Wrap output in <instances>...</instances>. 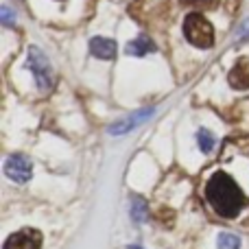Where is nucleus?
I'll list each match as a JSON object with an SVG mask.
<instances>
[{
	"instance_id": "nucleus-13",
	"label": "nucleus",
	"mask_w": 249,
	"mask_h": 249,
	"mask_svg": "<svg viewBox=\"0 0 249 249\" xmlns=\"http://www.w3.org/2000/svg\"><path fill=\"white\" fill-rule=\"evenodd\" d=\"M179 2L193 9H214L219 4V0H179Z\"/></svg>"
},
{
	"instance_id": "nucleus-11",
	"label": "nucleus",
	"mask_w": 249,
	"mask_h": 249,
	"mask_svg": "<svg viewBox=\"0 0 249 249\" xmlns=\"http://www.w3.org/2000/svg\"><path fill=\"white\" fill-rule=\"evenodd\" d=\"M146 216H149V210H146V201L142 197H136L131 201V219L133 223H144Z\"/></svg>"
},
{
	"instance_id": "nucleus-1",
	"label": "nucleus",
	"mask_w": 249,
	"mask_h": 249,
	"mask_svg": "<svg viewBox=\"0 0 249 249\" xmlns=\"http://www.w3.org/2000/svg\"><path fill=\"white\" fill-rule=\"evenodd\" d=\"M206 199L210 201V206L214 208L216 214L223 216V219H234V216H238V212H241L247 203V197L243 195V190L238 188V184L223 171L214 173V175L208 179Z\"/></svg>"
},
{
	"instance_id": "nucleus-9",
	"label": "nucleus",
	"mask_w": 249,
	"mask_h": 249,
	"mask_svg": "<svg viewBox=\"0 0 249 249\" xmlns=\"http://www.w3.org/2000/svg\"><path fill=\"white\" fill-rule=\"evenodd\" d=\"M155 51V44L149 39V35H138L136 39H131V42L127 44V53L129 55H133V57H144V55H149V53H153Z\"/></svg>"
},
{
	"instance_id": "nucleus-15",
	"label": "nucleus",
	"mask_w": 249,
	"mask_h": 249,
	"mask_svg": "<svg viewBox=\"0 0 249 249\" xmlns=\"http://www.w3.org/2000/svg\"><path fill=\"white\" fill-rule=\"evenodd\" d=\"M236 37L241 39V42H243V39H249V18L243 22L241 26H238V35H236Z\"/></svg>"
},
{
	"instance_id": "nucleus-4",
	"label": "nucleus",
	"mask_w": 249,
	"mask_h": 249,
	"mask_svg": "<svg viewBox=\"0 0 249 249\" xmlns=\"http://www.w3.org/2000/svg\"><path fill=\"white\" fill-rule=\"evenodd\" d=\"M4 175H7L11 181H16V184H24V181H29L31 175H33L31 160L22 153L9 155L7 162H4Z\"/></svg>"
},
{
	"instance_id": "nucleus-14",
	"label": "nucleus",
	"mask_w": 249,
	"mask_h": 249,
	"mask_svg": "<svg viewBox=\"0 0 249 249\" xmlns=\"http://www.w3.org/2000/svg\"><path fill=\"white\" fill-rule=\"evenodd\" d=\"M0 22H2L4 26H13V11L9 7L0 9Z\"/></svg>"
},
{
	"instance_id": "nucleus-2",
	"label": "nucleus",
	"mask_w": 249,
	"mask_h": 249,
	"mask_svg": "<svg viewBox=\"0 0 249 249\" xmlns=\"http://www.w3.org/2000/svg\"><path fill=\"white\" fill-rule=\"evenodd\" d=\"M184 37L197 48H210L214 44V26L206 16L193 11L184 20Z\"/></svg>"
},
{
	"instance_id": "nucleus-7",
	"label": "nucleus",
	"mask_w": 249,
	"mask_h": 249,
	"mask_svg": "<svg viewBox=\"0 0 249 249\" xmlns=\"http://www.w3.org/2000/svg\"><path fill=\"white\" fill-rule=\"evenodd\" d=\"M228 81L234 90H249V59L247 57H241L234 64V68L228 74Z\"/></svg>"
},
{
	"instance_id": "nucleus-12",
	"label": "nucleus",
	"mask_w": 249,
	"mask_h": 249,
	"mask_svg": "<svg viewBox=\"0 0 249 249\" xmlns=\"http://www.w3.org/2000/svg\"><path fill=\"white\" fill-rule=\"evenodd\" d=\"M216 245L219 249H241V238L232 232H221L216 238Z\"/></svg>"
},
{
	"instance_id": "nucleus-3",
	"label": "nucleus",
	"mask_w": 249,
	"mask_h": 249,
	"mask_svg": "<svg viewBox=\"0 0 249 249\" xmlns=\"http://www.w3.org/2000/svg\"><path fill=\"white\" fill-rule=\"evenodd\" d=\"M29 68L35 74V83L39 86V90H51L53 83H55V74H53L51 61L46 59V55L37 46L29 48Z\"/></svg>"
},
{
	"instance_id": "nucleus-8",
	"label": "nucleus",
	"mask_w": 249,
	"mask_h": 249,
	"mask_svg": "<svg viewBox=\"0 0 249 249\" xmlns=\"http://www.w3.org/2000/svg\"><path fill=\"white\" fill-rule=\"evenodd\" d=\"M90 53L99 59H114L118 53V46L114 39L107 37H92L90 39Z\"/></svg>"
},
{
	"instance_id": "nucleus-10",
	"label": "nucleus",
	"mask_w": 249,
	"mask_h": 249,
	"mask_svg": "<svg viewBox=\"0 0 249 249\" xmlns=\"http://www.w3.org/2000/svg\"><path fill=\"white\" fill-rule=\"evenodd\" d=\"M197 144L203 153H212V151H214V144H216V138L212 136L210 129H199L197 131Z\"/></svg>"
},
{
	"instance_id": "nucleus-5",
	"label": "nucleus",
	"mask_w": 249,
	"mask_h": 249,
	"mask_svg": "<svg viewBox=\"0 0 249 249\" xmlns=\"http://www.w3.org/2000/svg\"><path fill=\"white\" fill-rule=\"evenodd\" d=\"M2 249H42V234L33 228H24L20 232H13L4 241Z\"/></svg>"
},
{
	"instance_id": "nucleus-6",
	"label": "nucleus",
	"mask_w": 249,
	"mask_h": 249,
	"mask_svg": "<svg viewBox=\"0 0 249 249\" xmlns=\"http://www.w3.org/2000/svg\"><path fill=\"white\" fill-rule=\"evenodd\" d=\"M153 116V107H144V109H138V112H133L131 116L123 118V121L109 124V133L112 136H121V133H129L131 129H136L138 124H142L144 121H149V118Z\"/></svg>"
}]
</instances>
